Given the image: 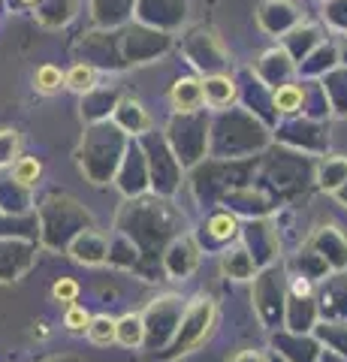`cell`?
Returning <instances> with one entry per match:
<instances>
[{
  "mask_svg": "<svg viewBox=\"0 0 347 362\" xmlns=\"http://www.w3.org/2000/svg\"><path fill=\"white\" fill-rule=\"evenodd\" d=\"M172 106L182 109V112H194L206 103L203 100V82H196V78H178V82L172 85Z\"/></svg>",
  "mask_w": 347,
  "mask_h": 362,
  "instance_id": "cell-1",
  "label": "cell"
},
{
  "mask_svg": "<svg viewBox=\"0 0 347 362\" xmlns=\"http://www.w3.org/2000/svg\"><path fill=\"white\" fill-rule=\"evenodd\" d=\"M233 97H236V85L227 76H215L208 82H203V100L208 106H227L233 103Z\"/></svg>",
  "mask_w": 347,
  "mask_h": 362,
  "instance_id": "cell-2",
  "label": "cell"
},
{
  "mask_svg": "<svg viewBox=\"0 0 347 362\" xmlns=\"http://www.w3.org/2000/svg\"><path fill=\"white\" fill-rule=\"evenodd\" d=\"M88 338H91L94 344H112L115 341V332H118V323L112 320V317H106V314H100V317H91V323H88Z\"/></svg>",
  "mask_w": 347,
  "mask_h": 362,
  "instance_id": "cell-3",
  "label": "cell"
},
{
  "mask_svg": "<svg viewBox=\"0 0 347 362\" xmlns=\"http://www.w3.org/2000/svg\"><path fill=\"white\" fill-rule=\"evenodd\" d=\"M64 85L73 88V90H79V94H85V90H91L97 85V70L91 64H76L73 70L64 76Z\"/></svg>",
  "mask_w": 347,
  "mask_h": 362,
  "instance_id": "cell-4",
  "label": "cell"
},
{
  "mask_svg": "<svg viewBox=\"0 0 347 362\" xmlns=\"http://www.w3.org/2000/svg\"><path fill=\"white\" fill-rule=\"evenodd\" d=\"M33 85H37L40 94H54V90H61V85H64V73L54 64H42L37 76H33Z\"/></svg>",
  "mask_w": 347,
  "mask_h": 362,
  "instance_id": "cell-5",
  "label": "cell"
},
{
  "mask_svg": "<svg viewBox=\"0 0 347 362\" xmlns=\"http://www.w3.org/2000/svg\"><path fill=\"white\" fill-rule=\"evenodd\" d=\"M42 175V163L37 160V157H18L16 166H13V178L18 181L21 187H30L37 185V178Z\"/></svg>",
  "mask_w": 347,
  "mask_h": 362,
  "instance_id": "cell-6",
  "label": "cell"
},
{
  "mask_svg": "<svg viewBox=\"0 0 347 362\" xmlns=\"http://www.w3.org/2000/svg\"><path fill=\"white\" fill-rule=\"evenodd\" d=\"M115 341H121L124 347H136L142 341V320L136 314H127L124 320L118 323V332H115Z\"/></svg>",
  "mask_w": 347,
  "mask_h": 362,
  "instance_id": "cell-7",
  "label": "cell"
},
{
  "mask_svg": "<svg viewBox=\"0 0 347 362\" xmlns=\"http://www.w3.org/2000/svg\"><path fill=\"white\" fill-rule=\"evenodd\" d=\"M275 109L278 112H287V115H293V112L302 109V90L296 85H284L275 90Z\"/></svg>",
  "mask_w": 347,
  "mask_h": 362,
  "instance_id": "cell-8",
  "label": "cell"
},
{
  "mask_svg": "<svg viewBox=\"0 0 347 362\" xmlns=\"http://www.w3.org/2000/svg\"><path fill=\"white\" fill-rule=\"evenodd\" d=\"M88 323H91V314H88L82 305H66V314H64V326L70 332H85L88 329Z\"/></svg>",
  "mask_w": 347,
  "mask_h": 362,
  "instance_id": "cell-9",
  "label": "cell"
},
{
  "mask_svg": "<svg viewBox=\"0 0 347 362\" xmlns=\"http://www.w3.org/2000/svg\"><path fill=\"white\" fill-rule=\"evenodd\" d=\"M76 296H79V284H76L73 278H61L58 284L52 287V299L54 302H64V305H73Z\"/></svg>",
  "mask_w": 347,
  "mask_h": 362,
  "instance_id": "cell-10",
  "label": "cell"
},
{
  "mask_svg": "<svg viewBox=\"0 0 347 362\" xmlns=\"http://www.w3.org/2000/svg\"><path fill=\"white\" fill-rule=\"evenodd\" d=\"M211 233H215L218 239H230V235L236 233V221L233 218H215L211 221Z\"/></svg>",
  "mask_w": 347,
  "mask_h": 362,
  "instance_id": "cell-11",
  "label": "cell"
},
{
  "mask_svg": "<svg viewBox=\"0 0 347 362\" xmlns=\"http://www.w3.org/2000/svg\"><path fill=\"white\" fill-rule=\"evenodd\" d=\"M233 362H263V356H257V354H242V356H236Z\"/></svg>",
  "mask_w": 347,
  "mask_h": 362,
  "instance_id": "cell-12",
  "label": "cell"
},
{
  "mask_svg": "<svg viewBox=\"0 0 347 362\" xmlns=\"http://www.w3.org/2000/svg\"><path fill=\"white\" fill-rule=\"evenodd\" d=\"M25 4H37V0H25Z\"/></svg>",
  "mask_w": 347,
  "mask_h": 362,
  "instance_id": "cell-13",
  "label": "cell"
}]
</instances>
